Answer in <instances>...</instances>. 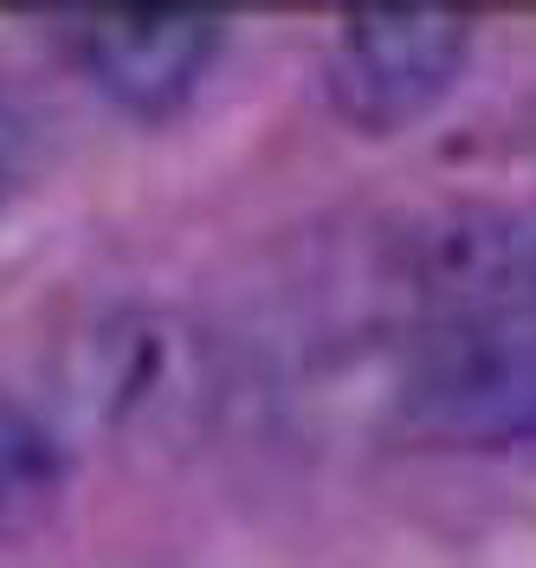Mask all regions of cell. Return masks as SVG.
<instances>
[{
	"label": "cell",
	"instance_id": "cell-3",
	"mask_svg": "<svg viewBox=\"0 0 536 568\" xmlns=\"http://www.w3.org/2000/svg\"><path fill=\"white\" fill-rule=\"evenodd\" d=\"M59 33L110 104L130 116H169L214 71L226 27L201 13H91L65 20Z\"/></svg>",
	"mask_w": 536,
	"mask_h": 568
},
{
	"label": "cell",
	"instance_id": "cell-1",
	"mask_svg": "<svg viewBox=\"0 0 536 568\" xmlns=\"http://www.w3.org/2000/svg\"><path fill=\"white\" fill-rule=\"evenodd\" d=\"M394 414L427 446L536 439V207L433 226L407 265Z\"/></svg>",
	"mask_w": 536,
	"mask_h": 568
},
{
	"label": "cell",
	"instance_id": "cell-4",
	"mask_svg": "<svg viewBox=\"0 0 536 568\" xmlns=\"http://www.w3.org/2000/svg\"><path fill=\"white\" fill-rule=\"evenodd\" d=\"M194 362L188 349V329L175 317H155V311H123L110 317L84 355H78V388L91 400L98 420L117 426H162L188 414L194 400Z\"/></svg>",
	"mask_w": 536,
	"mask_h": 568
},
{
	"label": "cell",
	"instance_id": "cell-5",
	"mask_svg": "<svg viewBox=\"0 0 536 568\" xmlns=\"http://www.w3.org/2000/svg\"><path fill=\"white\" fill-rule=\"evenodd\" d=\"M52 491H59V446H52V433L27 407H13L0 394V530L39 517Z\"/></svg>",
	"mask_w": 536,
	"mask_h": 568
},
{
	"label": "cell",
	"instance_id": "cell-2",
	"mask_svg": "<svg viewBox=\"0 0 536 568\" xmlns=\"http://www.w3.org/2000/svg\"><path fill=\"white\" fill-rule=\"evenodd\" d=\"M472 59V20L459 13H356L323 45V98L350 130L421 123Z\"/></svg>",
	"mask_w": 536,
	"mask_h": 568
},
{
	"label": "cell",
	"instance_id": "cell-6",
	"mask_svg": "<svg viewBox=\"0 0 536 568\" xmlns=\"http://www.w3.org/2000/svg\"><path fill=\"white\" fill-rule=\"evenodd\" d=\"M39 169H45V130H39L33 110L20 104V91L0 84V207L20 201L39 181Z\"/></svg>",
	"mask_w": 536,
	"mask_h": 568
}]
</instances>
